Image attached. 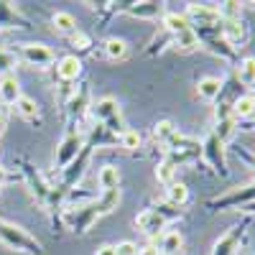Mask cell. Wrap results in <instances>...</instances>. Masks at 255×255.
<instances>
[{"mask_svg":"<svg viewBox=\"0 0 255 255\" xmlns=\"http://www.w3.org/2000/svg\"><path fill=\"white\" fill-rule=\"evenodd\" d=\"M120 204V189H110V191H102V194L87 204H79L77 209L67 212V225L72 232H87L100 217L115 212Z\"/></svg>","mask_w":255,"mask_h":255,"instance_id":"6da1fadb","label":"cell"},{"mask_svg":"<svg viewBox=\"0 0 255 255\" xmlns=\"http://www.w3.org/2000/svg\"><path fill=\"white\" fill-rule=\"evenodd\" d=\"M0 243L8 245L10 250H20V253H28V255L44 253V245H41L31 232H26L23 227H18L13 222H5V220H0Z\"/></svg>","mask_w":255,"mask_h":255,"instance_id":"7a4b0ae2","label":"cell"},{"mask_svg":"<svg viewBox=\"0 0 255 255\" xmlns=\"http://www.w3.org/2000/svg\"><path fill=\"white\" fill-rule=\"evenodd\" d=\"M168 209H174V204H158L156 209H143L140 215H135V227L148 238L163 235V227L179 215V209L176 212H168Z\"/></svg>","mask_w":255,"mask_h":255,"instance_id":"3957f363","label":"cell"},{"mask_svg":"<svg viewBox=\"0 0 255 255\" xmlns=\"http://www.w3.org/2000/svg\"><path fill=\"white\" fill-rule=\"evenodd\" d=\"M92 113L95 118L100 120V125L110 133H118V138L125 133V123H123V115H120V105L115 97H102L92 105Z\"/></svg>","mask_w":255,"mask_h":255,"instance_id":"277c9868","label":"cell"},{"mask_svg":"<svg viewBox=\"0 0 255 255\" xmlns=\"http://www.w3.org/2000/svg\"><path fill=\"white\" fill-rule=\"evenodd\" d=\"M199 153H202V145L197 140H191V138H184V135H174L171 140H168V145H166V158L171 161L176 168L181 163L197 161Z\"/></svg>","mask_w":255,"mask_h":255,"instance_id":"5b68a950","label":"cell"},{"mask_svg":"<svg viewBox=\"0 0 255 255\" xmlns=\"http://www.w3.org/2000/svg\"><path fill=\"white\" fill-rule=\"evenodd\" d=\"M84 148V135L79 133H69L67 138H64L59 145H56V153H54V168L56 171H64L67 166H72L77 161V156L82 153Z\"/></svg>","mask_w":255,"mask_h":255,"instance_id":"8992f818","label":"cell"},{"mask_svg":"<svg viewBox=\"0 0 255 255\" xmlns=\"http://www.w3.org/2000/svg\"><path fill=\"white\" fill-rule=\"evenodd\" d=\"M20 59L31 67H38V69H49L51 64L56 61V54L46 46V44H20L18 49Z\"/></svg>","mask_w":255,"mask_h":255,"instance_id":"52a82bcc","label":"cell"},{"mask_svg":"<svg viewBox=\"0 0 255 255\" xmlns=\"http://www.w3.org/2000/svg\"><path fill=\"white\" fill-rule=\"evenodd\" d=\"M250 202H255V184H250V186H238V189H230L227 194H222V197H217V199H212L209 202V207H215V209H232V207H245V204H250Z\"/></svg>","mask_w":255,"mask_h":255,"instance_id":"ba28073f","label":"cell"},{"mask_svg":"<svg viewBox=\"0 0 255 255\" xmlns=\"http://www.w3.org/2000/svg\"><path fill=\"white\" fill-rule=\"evenodd\" d=\"M202 156L209 161V166L215 168L220 176H227V158H225V143L215 138V133H209L207 140L202 143Z\"/></svg>","mask_w":255,"mask_h":255,"instance_id":"9c48e42d","label":"cell"},{"mask_svg":"<svg viewBox=\"0 0 255 255\" xmlns=\"http://www.w3.org/2000/svg\"><path fill=\"white\" fill-rule=\"evenodd\" d=\"M186 20H194L199 28H217L222 23V15L215 5H199V3H189L186 5Z\"/></svg>","mask_w":255,"mask_h":255,"instance_id":"30bf717a","label":"cell"},{"mask_svg":"<svg viewBox=\"0 0 255 255\" xmlns=\"http://www.w3.org/2000/svg\"><path fill=\"white\" fill-rule=\"evenodd\" d=\"M23 179H26V184H28V189H31L33 199H36L41 207H46V204L51 202V186L44 181V176H41L33 166L23 163Z\"/></svg>","mask_w":255,"mask_h":255,"instance_id":"8fae6325","label":"cell"},{"mask_svg":"<svg viewBox=\"0 0 255 255\" xmlns=\"http://www.w3.org/2000/svg\"><path fill=\"white\" fill-rule=\"evenodd\" d=\"M220 36L227 46L238 49L248 41V26L243 23V18H232V20H222L220 23Z\"/></svg>","mask_w":255,"mask_h":255,"instance_id":"7c38bea8","label":"cell"},{"mask_svg":"<svg viewBox=\"0 0 255 255\" xmlns=\"http://www.w3.org/2000/svg\"><path fill=\"white\" fill-rule=\"evenodd\" d=\"M82 74V61L74 56V54H69V56H61L59 61H56V77L61 79V82H74L77 77Z\"/></svg>","mask_w":255,"mask_h":255,"instance_id":"4fadbf2b","label":"cell"},{"mask_svg":"<svg viewBox=\"0 0 255 255\" xmlns=\"http://www.w3.org/2000/svg\"><path fill=\"white\" fill-rule=\"evenodd\" d=\"M240 238H243V230L235 227L232 232H227L225 238H220L215 243V250H212V255H235L238 253V245H240Z\"/></svg>","mask_w":255,"mask_h":255,"instance_id":"5bb4252c","label":"cell"},{"mask_svg":"<svg viewBox=\"0 0 255 255\" xmlns=\"http://www.w3.org/2000/svg\"><path fill=\"white\" fill-rule=\"evenodd\" d=\"M20 97V84L15 79V74H5L3 79H0V100H3V105H15Z\"/></svg>","mask_w":255,"mask_h":255,"instance_id":"9a60e30c","label":"cell"},{"mask_svg":"<svg viewBox=\"0 0 255 255\" xmlns=\"http://www.w3.org/2000/svg\"><path fill=\"white\" fill-rule=\"evenodd\" d=\"M123 10L133 18H156L161 13V3H151V0H145V3H123Z\"/></svg>","mask_w":255,"mask_h":255,"instance_id":"2e32d148","label":"cell"},{"mask_svg":"<svg viewBox=\"0 0 255 255\" xmlns=\"http://www.w3.org/2000/svg\"><path fill=\"white\" fill-rule=\"evenodd\" d=\"M220 92H222V79H220V77H204V79H199V84H197V95H199L202 100H207V102L217 100Z\"/></svg>","mask_w":255,"mask_h":255,"instance_id":"e0dca14e","label":"cell"},{"mask_svg":"<svg viewBox=\"0 0 255 255\" xmlns=\"http://www.w3.org/2000/svg\"><path fill=\"white\" fill-rule=\"evenodd\" d=\"M0 28H26V20L18 15L15 5L0 3Z\"/></svg>","mask_w":255,"mask_h":255,"instance_id":"ac0fdd59","label":"cell"},{"mask_svg":"<svg viewBox=\"0 0 255 255\" xmlns=\"http://www.w3.org/2000/svg\"><path fill=\"white\" fill-rule=\"evenodd\" d=\"M97 184H100V189L102 191H110V189H118V184H120V171L115 166H102L100 168V174H97Z\"/></svg>","mask_w":255,"mask_h":255,"instance_id":"d6986e66","label":"cell"},{"mask_svg":"<svg viewBox=\"0 0 255 255\" xmlns=\"http://www.w3.org/2000/svg\"><path fill=\"white\" fill-rule=\"evenodd\" d=\"M181 245H184V240H181V235L176 230H168V232H163L161 235V248H158V253L161 255H176L179 250H181Z\"/></svg>","mask_w":255,"mask_h":255,"instance_id":"ffe728a7","label":"cell"},{"mask_svg":"<svg viewBox=\"0 0 255 255\" xmlns=\"http://www.w3.org/2000/svg\"><path fill=\"white\" fill-rule=\"evenodd\" d=\"M51 23H54V31H59V33H67V36H72V33L77 31V20H74V15H72V13H67V10H59V13H54Z\"/></svg>","mask_w":255,"mask_h":255,"instance_id":"44dd1931","label":"cell"},{"mask_svg":"<svg viewBox=\"0 0 255 255\" xmlns=\"http://www.w3.org/2000/svg\"><path fill=\"white\" fill-rule=\"evenodd\" d=\"M174 46H176L179 51H194V49H199V36H197V31H194V28H186V31L176 33V36H174Z\"/></svg>","mask_w":255,"mask_h":255,"instance_id":"7402d4cb","label":"cell"},{"mask_svg":"<svg viewBox=\"0 0 255 255\" xmlns=\"http://www.w3.org/2000/svg\"><path fill=\"white\" fill-rule=\"evenodd\" d=\"M253 115H255V97L253 95H245V97L235 100V105H232V118L245 120V118H253Z\"/></svg>","mask_w":255,"mask_h":255,"instance_id":"603a6c76","label":"cell"},{"mask_svg":"<svg viewBox=\"0 0 255 255\" xmlns=\"http://www.w3.org/2000/svg\"><path fill=\"white\" fill-rule=\"evenodd\" d=\"M163 28H166L168 33L176 36V33L191 28V23L186 20V15H181V13H166V15H163Z\"/></svg>","mask_w":255,"mask_h":255,"instance_id":"cb8c5ba5","label":"cell"},{"mask_svg":"<svg viewBox=\"0 0 255 255\" xmlns=\"http://www.w3.org/2000/svg\"><path fill=\"white\" fill-rule=\"evenodd\" d=\"M174 135H176V128H174L171 120H158V123L153 125V140H156V143L168 145V140H171Z\"/></svg>","mask_w":255,"mask_h":255,"instance_id":"d4e9b609","label":"cell"},{"mask_svg":"<svg viewBox=\"0 0 255 255\" xmlns=\"http://www.w3.org/2000/svg\"><path fill=\"white\" fill-rule=\"evenodd\" d=\"M166 194H168V204H174V207H184L189 202V189L181 181H174L171 186L166 189Z\"/></svg>","mask_w":255,"mask_h":255,"instance_id":"484cf974","label":"cell"},{"mask_svg":"<svg viewBox=\"0 0 255 255\" xmlns=\"http://www.w3.org/2000/svg\"><path fill=\"white\" fill-rule=\"evenodd\" d=\"M238 79L245 84V87H253L255 84V59L248 56L238 64Z\"/></svg>","mask_w":255,"mask_h":255,"instance_id":"4316f807","label":"cell"},{"mask_svg":"<svg viewBox=\"0 0 255 255\" xmlns=\"http://www.w3.org/2000/svg\"><path fill=\"white\" fill-rule=\"evenodd\" d=\"M235 118H225V120H217V125H215V138L220 140V143H227L232 135H235Z\"/></svg>","mask_w":255,"mask_h":255,"instance_id":"83f0119b","label":"cell"},{"mask_svg":"<svg viewBox=\"0 0 255 255\" xmlns=\"http://www.w3.org/2000/svg\"><path fill=\"white\" fill-rule=\"evenodd\" d=\"M105 54H108V59L118 61V59H125L128 54V44L123 38H108L105 41Z\"/></svg>","mask_w":255,"mask_h":255,"instance_id":"f1b7e54d","label":"cell"},{"mask_svg":"<svg viewBox=\"0 0 255 255\" xmlns=\"http://www.w3.org/2000/svg\"><path fill=\"white\" fill-rule=\"evenodd\" d=\"M87 97H90L87 87H79V92L72 95V100H69V110H72V115H77V118L84 115V110H87Z\"/></svg>","mask_w":255,"mask_h":255,"instance_id":"f546056e","label":"cell"},{"mask_svg":"<svg viewBox=\"0 0 255 255\" xmlns=\"http://www.w3.org/2000/svg\"><path fill=\"white\" fill-rule=\"evenodd\" d=\"M174 176H176V166L168 161V158H163V161L156 166V179H158L161 184H166V186H171V184H174Z\"/></svg>","mask_w":255,"mask_h":255,"instance_id":"4dcf8cb0","label":"cell"},{"mask_svg":"<svg viewBox=\"0 0 255 255\" xmlns=\"http://www.w3.org/2000/svg\"><path fill=\"white\" fill-rule=\"evenodd\" d=\"M15 110L23 115L26 120H33V118H38V102L31 100V97H20V100L15 102Z\"/></svg>","mask_w":255,"mask_h":255,"instance_id":"1f68e13d","label":"cell"},{"mask_svg":"<svg viewBox=\"0 0 255 255\" xmlns=\"http://www.w3.org/2000/svg\"><path fill=\"white\" fill-rule=\"evenodd\" d=\"M18 67V56L13 54V51H8V49H0V74H10L13 69Z\"/></svg>","mask_w":255,"mask_h":255,"instance_id":"d6a6232c","label":"cell"},{"mask_svg":"<svg viewBox=\"0 0 255 255\" xmlns=\"http://www.w3.org/2000/svg\"><path fill=\"white\" fill-rule=\"evenodd\" d=\"M118 140H120V145L125 148V151H135V148H140V133L138 130H128L125 128V133Z\"/></svg>","mask_w":255,"mask_h":255,"instance_id":"836d02e7","label":"cell"},{"mask_svg":"<svg viewBox=\"0 0 255 255\" xmlns=\"http://www.w3.org/2000/svg\"><path fill=\"white\" fill-rule=\"evenodd\" d=\"M217 10H220L222 20H232V18H240V10H243V5H240V3H235V0H227V3H222Z\"/></svg>","mask_w":255,"mask_h":255,"instance_id":"e575fe53","label":"cell"},{"mask_svg":"<svg viewBox=\"0 0 255 255\" xmlns=\"http://www.w3.org/2000/svg\"><path fill=\"white\" fill-rule=\"evenodd\" d=\"M69 41H72V46H74L77 51H87V49L92 46V38H90L87 33H84V31H79V28L69 36Z\"/></svg>","mask_w":255,"mask_h":255,"instance_id":"d590c367","label":"cell"},{"mask_svg":"<svg viewBox=\"0 0 255 255\" xmlns=\"http://www.w3.org/2000/svg\"><path fill=\"white\" fill-rule=\"evenodd\" d=\"M115 255H138V245L130 243V240H125V243L115 245Z\"/></svg>","mask_w":255,"mask_h":255,"instance_id":"8d00e7d4","label":"cell"},{"mask_svg":"<svg viewBox=\"0 0 255 255\" xmlns=\"http://www.w3.org/2000/svg\"><path fill=\"white\" fill-rule=\"evenodd\" d=\"M95 255H115V245H102Z\"/></svg>","mask_w":255,"mask_h":255,"instance_id":"74e56055","label":"cell"},{"mask_svg":"<svg viewBox=\"0 0 255 255\" xmlns=\"http://www.w3.org/2000/svg\"><path fill=\"white\" fill-rule=\"evenodd\" d=\"M5 125H8V113H5V110H0V135L5 133Z\"/></svg>","mask_w":255,"mask_h":255,"instance_id":"f35d334b","label":"cell"},{"mask_svg":"<svg viewBox=\"0 0 255 255\" xmlns=\"http://www.w3.org/2000/svg\"><path fill=\"white\" fill-rule=\"evenodd\" d=\"M138 255H161V253H158V248H153V245H148V248L138 250Z\"/></svg>","mask_w":255,"mask_h":255,"instance_id":"ab89813d","label":"cell"},{"mask_svg":"<svg viewBox=\"0 0 255 255\" xmlns=\"http://www.w3.org/2000/svg\"><path fill=\"white\" fill-rule=\"evenodd\" d=\"M240 212H245V215H255V202H250V204H245Z\"/></svg>","mask_w":255,"mask_h":255,"instance_id":"60d3db41","label":"cell"},{"mask_svg":"<svg viewBox=\"0 0 255 255\" xmlns=\"http://www.w3.org/2000/svg\"><path fill=\"white\" fill-rule=\"evenodd\" d=\"M5 179H8V171H5V168H3V166H0V184H3Z\"/></svg>","mask_w":255,"mask_h":255,"instance_id":"b9f144b4","label":"cell"},{"mask_svg":"<svg viewBox=\"0 0 255 255\" xmlns=\"http://www.w3.org/2000/svg\"><path fill=\"white\" fill-rule=\"evenodd\" d=\"M245 5H250V8H255V3H245Z\"/></svg>","mask_w":255,"mask_h":255,"instance_id":"7bdbcfd3","label":"cell"}]
</instances>
